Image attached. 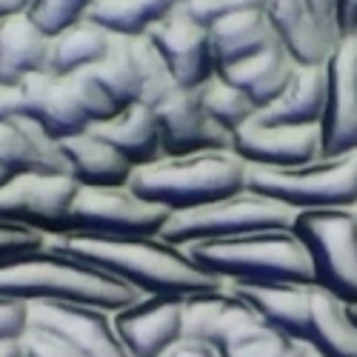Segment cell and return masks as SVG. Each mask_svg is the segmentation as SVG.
<instances>
[{
	"instance_id": "6da1fadb",
	"label": "cell",
	"mask_w": 357,
	"mask_h": 357,
	"mask_svg": "<svg viewBox=\"0 0 357 357\" xmlns=\"http://www.w3.org/2000/svg\"><path fill=\"white\" fill-rule=\"evenodd\" d=\"M49 243L98 269L123 280L143 297H192L223 289L226 283L209 275L189 257L183 246L163 237H100V234H63Z\"/></svg>"
},
{
	"instance_id": "7a4b0ae2",
	"label": "cell",
	"mask_w": 357,
	"mask_h": 357,
	"mask_svg": "<svg viewBox=\"0 0 357 357\" xmlns=\"http://www.w3.org/2000/svg\"><path fill=\"white\" fill-rule=\"evenodd\" d=\"M0 297L23 303H75L121 312L140 301V291L98 269L95 263L61 252L46 241L43 249L0 263Z\"/></svg>"
},
{
	"instance_id": "3957f363",
	"label": "cell",
	"mask_w": 357,
	"mask_h": 357,
	"mask_svg": "<svg viewBox=\"0 0 357 357\" xmlns=\"http://www.w3.org/2000/svg\"><path fill=\"white\" fill-rule=\"evenodd\" d=\"M249 166L231 149L197 152L181 158H160L135 169L129 189L143 200L177 215L218 203L246 189Z\"/></svg>"
},
{
	"instance_id": "277c9868",
	"label": "cell",
	"mask_w": 357,
	"mask_h": 357,
	"mask_svg": "<svg viewBox=\"0 0 357 357\" xmlns=\"http://www.w3.org/2000/svg\"><path fill=\"white\" fill-rule=\"evenodd\" d=\"M189 257L223 283L314 286V266L294 229H272L186 246Z\"/></svg>"
},
{
	"instance_id": "5b68a950",
	"label": "cell",
	"mask_w": 357,
	"mask_h": 357,
	"mask_svg": "<svg viewBox=\"0 0 357 357\" xmlns=\"http://www.w3.org/2000/svg\"><path fill=\"white\" fill-rule=\"evenodd\" d=\"M246 189L289 206L291 212L357 209V152L317 158L294 169L249 166Z\"/></svg>"
},
{
	"instance_id": "8992f818",
	"label": "cell",
	"mask_w": 357,
	"mask_h": 357,
	"mask_svg": "<svg viewBox=\"0 0 357 357\" xmlns=\"http://www.w3.org/2000/svg\"><path fill=\"white\" fill-rule=\"evenodd\" d=\"M294 215L289 206L243 189L231 197L218 203L200 206L192 212H177L163 226L160 237L174 246H192L206 241H229V237L255 234V231H272V229H291Z\"/></svg>"
},
{
	"instance_id": "52a82bcc",
	"label": "cell",
	"mask_w": 357,
	"mask_h": 357,
	"mask_svg": "<svg viewBox=\"0 0 357 357\" xmlns=\"http://www.w3.org/2000/svg\"><path fill=\"white\" fill-rule=\"evenodd\" d=\"M291 229L312 257L314 286L357 306V209L297 212Z\"/></svg>"
},
{
	"instance_id": "ba28073f",
	"label": "cell",
	"mask_w": 357,
	"mask_h": 357,
	"mask_svg": "<svg viewBox=\"0 0 357 357\" xmlns=\"http://www.w3.org/2000/svg\"><path fill=\"white\" fill-rule=\"evenodd\" d=\"M172 212L143 200L129 186H80L69 212V234L158 237Z\"/></svg>"
},
{
	"instance_id": "9c48e42d",
	"label": "cell",
	"mask_w": 357,
	"mask_h": 357,
	"mask_svg": "<svg viewBox=\"0 0 357 357\" xmlns=\"http://www.w3.org/2000/svg\"><path fill=\"white\" fill-rule=\"evenodd\" d=\"M69 174H15L0 186V220L43 237L69 234V212L77 195Z\"/></svg>"
},
{
	"instance_id": "30bf717a",
	"label": "cell",
	"mask_w": 357,
	"mask_h": 357,
	"mask_svg": "<svg viewBox=\"0 0 357 357\" xmlns=\"http://www.w3.org/2000/svg\"><path fill=\"white\" fill-rule=\"evenodd\" d=\"M323 158L357 152V35L337 40L326 63V109L320 121Z\"/></svg>"
},
{
	"instance_id": "8fae6325",
	"label": "cell",
	"mask_w": 357,
	"mask_h": 357,
	"mask_svg": "<svg viewBox=\"0 0 357 357\" xmlns=\"http://www.w3.org/2000/svg\"><path fill=\"white\" fill-rule=\"evenodd\" d=\"M149 40L160 52L177 89L195 92V89H200L218 75L209 29L192 20L183 12V6H177L160 23L149 29Z\"/></svg>"
},
{
	"instance_id": "7c38bea8",
	"label": "cell",
	"mask_w": 357,
	"mask_h": 357,
	"mask_svg": "<svg viewBox=\"0 0 357 357\" xmlns=\"http://www.w3.org/2000/svg\"><path fill=\"white\" fill-rule=\"evenodd\" d=\"M29 326L72 346L80 357H129L114 332L112 312L75 303H29Z\"/></svg>"
},
{
	"instance_id": "4fadbf2b",
	"label": "cell",
	"mask_w": 357,
	"mask_h": 357,
	"mask_svg": "<svg viewBox=\"0 0 357 357\" xmlns=\"http://www.w3.org/2000/svg\"><path fill=\"white\" fill-rule=\"evenodd\" d=\"M257 323L263 320L255 309L226 286L192 294L183 303V337L209 346L218 357H223Z\"/></svg>"
},
{
	"instance_id": "5bb4252c",
	"label": "cell",
	"mask_w": 357,
	"mask_h": 357,
	"mask_svg": "<svg viewBox=\"0 0 357 357\" xmlns=\"http://www.w3.org/2000/svg\"><path fill=\"white\" fill-rule=\"evenodd\" d=\"M160 140H163V158H181L197 152H223L231 149V135L220 129L209 114H206L197 89H174V92L160 100L155 109Z\"/></svg>"
},
{
	"instance_id": "9a60e30c",
	"label": "cell",
	"mask_w": 357,
	"mask_h": 357,
	"mask_svg": "<svg viewBox=\"0 0 357 357\" xmlns=\"http://www.w3.org/2000/svg\"><path fill=\"white\" fill-rule=\"evenodd\" d=\"M186 297H140L114 312V332L129 357H160L183 340Z\"/></svg>"
},
{
	"instance_id": "2e32d148",
	"label": "cell",
	"mask_w": 357,
	"mask_h": 357,
	"mask_svg": "<svg viewBox=\"0 0 357 357\" xmlns=\"http://www.w3.org/2000/svg\"><path fill=\"white\" fill-rule=\"evenodd\" d=\"M231 152L246 166L294 169L323 158L320 126H266L249 121L231 135Z\"/></svg>"
},
{
	"instance_id": "e0dca14e",
	"label": "cell",
	"mask_w": 357,
	"mask_h": 357,
	"mask_svg": "<svg viewBox=\"0 0 357 357\" xmlns=\"http://www.w3.org/2000/svg\"><path fill=\"white\" fill-rule=\"evenodd\" d=\"M278 43L291 54L297 66H326L337 46V35L326 29L312 12L309 0H266Z\"/></svg>"
},
{
	"instance_id": "ac0fdd59",
	"label": "cell",
	"mask_w": 357,
	"mask_h": 357,
	"mask_svg": "<svg viewBox=\"0 0 357 357\" xmlns=\"http://www.w3.org/2000/svg\"><path fill=\"white\" fill-rule=\"evenodd\" d=\"M255 314L297 343H309L312 323V289L303 283H226Z\"/></svg>"
},
{
	"instance_id": "d6986e66",
	"label": "cell",
	"mask_w": 357,
	"mask_h": 357,
	"mask_svg": "<svg viewBox=\"0 0 357 357\" xmlns=\"http://www.w3.org/2000/svg\"><path fill=\"white\" fill-rule=\"evenodd\" d=\"M23 98V114L38 121L54 140H63L92 129L89 117L77 106L69 77H57L49 72H35L17 83Z\"/></svg>"
},
{
	"instance_id": "ffe728a7",
	"label": "cell",
	"mask_w": 357,
	"mask_h": 357,
	"mask_svg": "<svg viewBox=\"0 0 357 357\" xmlns=\"http://www.w3.org/2000/svg\"><path fill=\"white\" fill-rule=\"evenodd\" d=\"M0 166L12 174H69L61 140L26 114L0 123Z\"/></svg>"
},
{
	"instance_id": "44dd1931",
	"label": "cell",
	"mask_w": 357,
	"mask_h": 357,
	"mask_svg": "<svg viewBox=\"0 0 357 357\" xmlns=\"http://www.w3.org/2000/svg\"><path fill=\"white\" fill-rule=\"evenodd\" d=\"M61 149L77 186H129L135 174V166L92 129L63 137Z\"/></svg>"
},
{
	"instance_id": "7402d4cb",
	"label": "cell",
	"mask_w": 357,
	"mask_h": 357,
	"mask_svg": "<svg viewBox=\"0 0 357 357\" xmlns=\"http://www.w3.org/2000/svg\"><path fill=\"white\" fill-rule=\"evenodd\" d=\"M326 109V66H294L283 95L257 112L266 126H320Z\"/></svg>"
},
{
	"instance_id": "603a6c76",
	"label": "cell",
	"mask_w": 357,
	"mask_h": 357,
	"mask_svg": "<svg viewBox=\"0 0 357 357\" xmlns=\"http://www.w3.org/2000/svg\"><path fill=\"white\" fill-rule=\"evenodd\" d=\"M49 35L29 17L15 12L0 17V83H20L23 77L46 72Z\"/></svg>"
},
{
	"instance_id": "cb8c5ba5",
	"label": "cell",
	"mask_w": 357,
	"mask_h": 357,
	"mask_svg": "<svg viewBox=\"0 0 357 357\" xmlns=\"http://www.w3.org/2000/svg\"><path fill=\"white\" fill-rule=\"evenodd\" d=\"M92 132H98L106 143H112L135 169L149 166L163 158V140H160V126L155 112L132 103L121 114H114L106 123H95Z\"/></svg>"
},
{
	"instance_id": "d4e9b609",
	"label": "cell",
	"mask_w": 357,
	"mask_h": 357,
	"mask_svg": "<svg viewBox=\"0 0 357 357\" xmlns=\"http://www.w3.org/2000/svg\"><path fill=\"white\" fill-rule=\"evenodd\" d=\"M294 61L291 54L280 46V43H272L269 49H263L260 54L249 57V61H241L234 66H226L220 69L218 75L223 80H229L234 89H241V92L260 109H266L269 103H275L283 89L294 72Z\"/></svg>"
},
{
	"instance_id": "484cf974",
	"label": "cell",
	"mask_w": 357,
	"mask_h": 357,
	"mask_svg": "<svg viewBox=\"0 0 357 357\" xmlns=\"http://www.w3.org/2000/svg\"><path fill=\"white\" fill-rule=\"evenodd\" d=\"M212 52H215V63L218 72L226 66H234L241 61L260 54L263 49H269L272 43H278L275 29L266 17V9H249L241 15H231L218 20L212 29Z\"/></svg>"
},
{
	"instance_id": "4316f807",
	"label": "cell",
	"mask_w": 357,
	"mask_h": 357,
	"mask_svg": "<svg viewBox=\"0 0 357 357\" xmlns=\"http://www.w3.org/2000/svg\"><path fill=\"white\" fill-rule=\"evenodd\" d=\"M320 357H357V323L349 303L320 286L312 289L309 343Z\"/></svg>"
},
{
	"instance_id": "83f0119b",
	"label": "cell",
	"mask_w": 357,
	"mask_h": 357,
	"mask_svg": "<svg viewBox=\"0 0 357 357\" xmlns=\"http://www.w3.org/2000/svg\"><path fill=\"white\" fill-rule=\"evenodd\" d=\"M109 46H112V35L106 29L83 17L80 23L49 38L46 72L66 77V75H75L83 69H92L95 63H100L106 57Z\"/></svg>"
},
{
	"instance_id": "f1b7e54d",
	"label": "cell",
	"mask_w": 357,
	"mask_h": 357,
	"mask_svg": "<svg viewBox=\"0 0 357 357\" xmlns=\"http://www.w3.org/2000/svg\"><path fill=\"white\" fill-rule=\"evenodd\" d=\"M177 6L181 0H92L86 20L103 26L117 38H140Z\"/></svg>"
},
{
	"instance_id": "f546056e",
	"label": "cell",
	"mask_w": 357,
	"mask_h": 357,
	"mask_svg": "<svg viewBox=\"0 0 357 357\" xmlns=\"http://www.w3.org/2000/svg\"><path fill=\"white\" fill-rule=\"evenodd\" d=\"M92 75L106 86V92L117 100V106L126 109L132 103H140V72L132 52L129 38L112 35V46L100 63L92 66Z\"/></svg>"
},
{
	"instance_id": "4dcf8cb0",
	"label": "cell",
	"mask_w": 357,
	"mask_h": 357,
	"mask_svg": "<svg viewBox=\"0 0 357 357\" xmlns=\"http://www.w3.org/2000/svg\"><path fill=\"white\" fill-rule=\"evenodd\" d=\"M197 95H200V103H203L206 114H209L220 129H226L229 135H234L237 129H243L249 121L257 117V106L241 92V89H234L220 75H215L209 83H203L197 89Z\"/></svg>"
},
{
	"instance_id": "1f68e13d",
	"label": "cell",
	"mask_w": 357,
	"mask_h": 357,
	"mask_svg": "<svg viewBox=\"0 0 357 357\" xmlns=\"http://www.w3.org/2000/svg\"><path fill=\"white\" fill-rule=\"evenodd\" d=\"M132 40V52H135V61H137V72H140V103L155 109L160 100H166L177 83L169 72V66L163 63L160 52L155 49V43L149 40V35L140 38H129Z\"/></svg>"
},
{
	"instance_id": "d6a6232c",
	"label": "cell",
	"mask_w": 357,
	"mask_h": 357,
	"mask_svg": "<svg viewBox=\"0 0 357 357\" xmlns=\"http://www.w3.org/2000/svg\"><path fill=\"white\" fill-rule=\"evenodd\" d=\"M69 86H72V95L77 100V106L83 109V114L89 117V123H106L112 121L114 114H121L123 109L117 106V100L106 92V86L92 75V69H83L75 75H66Z\"/></svg>"
},
{
	"instance_id": "836d02e7",
	"label": "cell",
	"mask_w": 357,
	"mask_h": 357,
	"mask_svg": "<svg viewBox=\"0 0 357 357\" xmlns=\"http://www.w3.org/2000/svg\"><path fill=\"white\" fill-rule=\"evenodd\" d=\"M89 6H92V0H29L26 15L52 38L57 32H63V29L80 23Z\"/></svg>"
},
{
	"instance_id": "e575fe53",
	"label": "cell",
	"mask_w": 357,
	"mask_h": 357,
	"mask_svg": "<svg viewBox=\"0 0 357 357\" xmlns=\"http://www.w3.org/2000/svg\"><path fill=\"white\" fill-rule=\"evenodd\" d=\"M291 343L294 340L286 337L283 332L272 329V326H266V323H257L255 329H249L223 357H278Z\"/></svg>"
},
{
	"instance_id": "d590c367",
	"label": "cell",
	"mask_w": 357,
	"mask_h": 357,
	"mask_svg": "<svg viewBox=\"0 0 357 357\" xmlns=\"http://www.w3.org/2000/svg\"><path fill=\"white\" fill-rule=\"evenodd\" d=\"M183 12L200 26L212 29L218 20L241 15L249 9H266V0H183Z\"/></svg>"
},
{
	"instance_id": "8d00e7d4",
	"label": "cell",
	"mask_w": 357,
	"mask_h": 357,
	"mask_svg": "<svg viewBox=\"0 0 357 357\" xmlns=\"http://www.w3.org/2000/svg\"><path fill=\"white\" fill-rule=\"evenodd\" d=\"M46 241L49 237H43L32 229H23V226L0 220V263H9V260L23 257V255H32V252L43 249Z\"/></svg>"
},
{
	"instance_id": "74e56055",
	"label": "cell",
	"mask_w": 357,
	"mask_h": 357,
	"mask_svg": "<svg viewBox=\"0 0 357 357\" xmlns=\"http://www.w3.org/2000/svg\"><path fill=\"white\" fill-rule=\"evenodd\" d=\"M20 357H80L72 346H66L61 337H54L35 326H26L20 337Z\"/></svg>"
},
{
	"instance_id": "f35d334b",
	"label": "cell",
	"mask_w": 357,
	"mask_h": 357,
	"mask_svg": "<svg viewBox=\"0 0 357 357\" xmlns=\"http://www.w3.org/2000/svg\"><path fill=\"white\" fill-rule=\"evenodd\" d=\"M29 326V303L0 297V340H20Z\"/></svg>"
},
{
	"instance_id": "ab89813d",
	"label": "cell",
	"mask_w": 357,
	"mask_h": 357,
	"mask_svg": "<svg viewBox=\"0 0 357 357\" xmlns=\"http://www.w3.org/2000/svg\"><path fill=\"white\" fill-rule=\"evenodd\" d=\"M23 114V98H20V89L17 83L9 86V83H0V123L12 121V117Z\"/></svg>"
},
{
	"instance_id": "60d3db41",
	"label": "cell",
	"mask_w": 357,
	"mask_h": 357,
	"mask_svg": "<svg viewBox=\"0 0 357 357\" xmlns=\"http://www.w3.org/2000/svg\"><path fill=\"white\" fill-rule=\"evenodd\" d=\"M337 32L340 38L357 35V0H337Z\"/></svg>"
},
{
	"instance_id": "b9f144b4",
	"label": "cell",
	"mask_w": 357,
	"mask_h": 357,
	"mask_svg": "<svg viewBox=\"0 0 357 357\" xmlns=\"http://www.w3.org/2000/svg\"><path fill=\"white\" fill-rule=\"evenodd\" d=\"M309 6L317 15V20L340 38V32H337V0H309Z\"/></svg>"
},
{
	"instance_id": "7bdbcfd3",
	"label": "cell",
	"mask_w": 357,
	"mask_h": 357,
	"mask_svg": "<svg viewBox=\"0 0 357 357\" xmlns=\"http://www.w3.org/2000/svg\"><path fill=\"white\" fill-rule=\"evenodd\" d=\"M160 357H218L209 346H203V343H197V340H189V337H183L181 343H174L166 354H160Z\"/></svg>"
},
{
	"instance_id": "ee69618b",
	"label": "cell",
	"mask_w": 357,
	"mask_h": 357,
	"mask_svg": "<svg viewBox=\"0 0 357 357\" xmlns=\"http://www.w3.org/2000/svg\"><path fill=\"white\" fill-rule=\"evenodd\" d=\"M29 0H0V17L15 15V12H26Z\"/></svg>"
},
{
	"instance_id": "f6af8a7d",
	"label": "cell",
	"mask_w": 357,
	"mask_h": 357,
	"mask_svg": "<svg viewBox=\"0 0 357 357\" xmlns=\"http://www.w3.org/2000/svg\"><path fill=\"white\" fill-rule=\"evenodd\" d=\"M0 357H20V340H0Z\"/></svg>"
},
{
	"instance_id": "bcb514c9",
	"label": "cell",
	"mask_w": 357,
	"mask_h": 357,
	"mask_svg": "<svg viewBox=\"0 0 357 357\" xmlns=\"http://www.w3.org/2000/svg\"><path fill=\"white\" fill-rule=\"evenodd\" d=\"M278 357H309V346H306V343H297V340H294V343H291L286 351H280Z\"/></svg>"
},
{
	"instance_id": "7dc6e473",
	"label": "cell",
	"mask_w": 357,
	"mask_h": 357,
	"mask_svg": "<svg viewBox=\"0 0 357 357\" xmlns=\"http://www.w3.org/2000/svg\"><path fill=\"white\" fill-rule=\"evenodd\" d=\"M12 177H15V174H12V172H6V169H3V166H0V186H6V183H9V181H12Z\"/></svg>"
},
{
	"instance_id": "c3c4849f",
	"label": "cell",
	"mask_w": 357,
	"mask_h": 357,
	"mask_svg": "<svg viewBox=\"0 0 357 357\" xmlns=\"http://www.w3.org/2000/svg\"><path fill=\"white\" fill-rule=\"evenodd\" d=\"M351 309V317H354V323H357V306H349Z\"/></svg>"
},
{
	"instance_id": "681fc988",
	"label": "cell",
	"mask_w": 357,
	"mask_h": 357,
	"mask_svg": "<svg viewBox=\"0 0 357 357\" xmlns=\"http://www.w3.org/2000/svg\"><path fill=\"white\" fill-rule=\"evenodd\" d=\"M309 357H320V354H317V351H314V349L309 346Z\"/></svg>"
},
{
	"instance_id": "f907efd6",
	"label": "cell",
	"mask_w": 357,
	"mask_h": 357,
	"mask_svg": "<svg viewBox=\"0 0 357 357\" xmlns=\"http://www.w3.org/2000/svg\"><path fill=\"white\" fill-rule=\"evenodd\" d=\"M181 3H183V0H181Z\"/></svg>"
}]
</instances>
